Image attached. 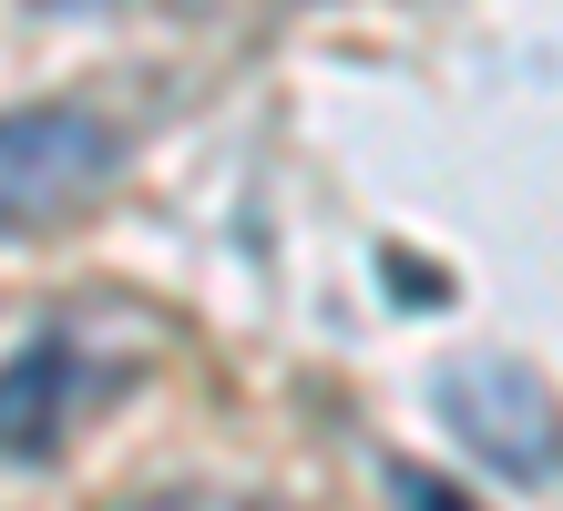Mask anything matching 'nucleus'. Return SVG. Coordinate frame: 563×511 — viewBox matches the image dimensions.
I'll return each mask as SVG.
<instances>
[{
  "label": "nucleus",
  "mask_w": 563,
  "mask_h": 511,
  "mask_svg": "<svg viewBox=\"0 0 563 511\" xmlns=\"http://www.w3.org/2000/svg\"><path fill=\"white\" fill-rule=\"evenodd\" d=\"M144 327L134 337H92L82 318H52L21 337V358H0V460L11 470H42L62 460V440L92 430L103 409L144 379Z\"/></svg>",
  "instance_id": "1"
},
{
  "label": "nucleus",
  "mask_w": 563,
  "mask_h": 511,
  "mask_svg": "<svg viewBox=\"0 0 563 511\" xmlns=\"http://www.w3.org/2000/svg\"><path fill=\"white\" fill-rule=\"evenodd\" d=\"M113 123L103 113H73V102H31V113H0V235L21 225H52L73 215V204H92L113 185Z\"/></svg>",
  "instance_id": "2"
},
{
  "label": "nucleus",
  "mask_w": 563,
  "mask_h": 511,
  "mask_svg": "<svg viewBox=\"0 0 563 511\" xmlns=\"http://www.w3.org/2000/svg\"><path fill=\"white\" fill-rule=\"evenodd\" d=\"M441 409L461 420L472 451H492V470H553L563 460L553 389L522 358H461V368H441Z\"/></svg>",
  "instance_id": "3"
},
{
  "label": "nucleus",
  "mask_w": 563,
  "mask_h": 511,
  "mask_svg": "<svg viewBox=\"0 0 563 511\" xmlns=\"http://www.w3.org/2000/svg\"><path fill=\"white\" fill-rule=\"evenodd\" d=\"M389 491H400V511H461V491L430 481V470H389Z\"/></svg>",
  "instance_id": "4"
},
{
  "label": "nucleus",
  "mask_w": 563,
  "mask_h": 511,
  "mask_svg": "<svg viewBox=\"0 0 563 511\" xmlns=\"http://www.w3.org/2000/svg\"><path fill=\"white\" fill-rule=\"evenodd\" d=\"M134 511H216V501H134Z\"/></svg>",
  "instance_id": "5"
}]
</instances>
